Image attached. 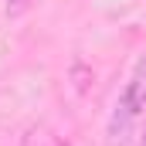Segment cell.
Wrapping results in <instances>:
<instances>
[{"instance_id":"3957f363","label":"cell","mask_w":146,"mask_h":146,"mask_svg":"<svg viewBox=\"0 0 146 146\" xmlns=\"http://www.w3.org/2000/svg\"><path fill=\"white\" fill-rule=\"evenodd\" d=\"M24 7H27V0H3V10H7V17H17Z\"/></svg>"},{"instance_id":"277c9868","label":"cell","mask_w":146,"mask_h":146,"mask_svg":"<svg viewBox=\"0 0 146 146\" xmlns=\"http://www.w3.org/2000/svg\"><path fill=\"white\" fill-rule=\"evenodd\" d=\"M143 146H146V126H143Z\"/></svg>"},{"instance_id":"7a4b0ae2","label":"cell","mask_w":146,"mask_h":146,"mask_svg":"<svg viewBox=\"0 0 146 146\" xmlns=\"http://www.w3.org/2000/svg\"><path fill=\"white\" fill-rule=\"evenodd\" d=\"M133 112L126 109L122 102L115 106V115H112V122H109V146H122L126 139H129V133H133Z\"/></svg>"},{"instance_id":"6da1fadb","label":"cell","mask_w":146,"mask_h":146,"mask_svg":"<svg viewBox=\"0 0 146 146\" xmlns=\"http://www.w3.org/2000/svg\"><path fill=\"white\" fill-rule=\"evenodd\" d=\"M119 102L133 115H143L146 112V58L136 65V72H133V78H129V85H126V92H122Z\"/></svg>"}]
</instances>
